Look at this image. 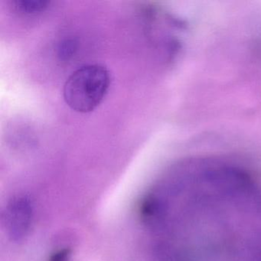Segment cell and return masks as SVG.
<instances>
[{
    "label": "cell",
    "mask_w": 261,
    "mask_h": 261,
    "mask_svg": "<svg viewBox=\"0 0 261 261\" xmlns=\"http://www.w3.org/2000/svg\"><path fill=\"white\" fill-rule=\"evenodd\" d=\"M155 261H261V186L221 160L186 162L143 198Z\"/></svg>",
    "instance_id": "cell-1"
},
{
    "label": "cell",
    "mask_w": 261,
    "mask_h": 261,
    "mask_svg": "<svg viewBox=\"0 0 261 261\" xmlns=\"http://www.w3.org/2000/svg\"><path fill=\"white\" fill-rule=\"evenodd\" d=\"M34 218L31 199L25 195L12 198L4 214V224L7 236L13 242L23 241L30 234Z\"/></svg>",
    "instance_id": "cell-3"
},
{
    "label": "cell",
    "mask_w": 261,
    "mask_h": 261,
    "mask_svg": "<svg viewBox=\"0 0 261 261\" xmlns=\"http://www.w3.org/2000/svg\"><path fill=\"white\" fill-rule=\"evenodd\" d=\"M13 4L19 13L36 15L45 12L51 3L46 0H16Z\"/></svg>",
    "instance_id": "cell-4"
},
{
    "label": "cell",
    "mask_w": 261,
    "mask_h": 261,
    "mask_svg": "<svg viewBox=\"0 0 261 261\" xmlns=\"http://www.w3.org/2000/svg\"><path fill=\"white\" fill-rule=\"evenodd\" d=\"M77 48L79 43L75 39H65L58 47V56L62 60H69L76 54Z\"/></svg>",
    "instance_id": "cell-5"
},
{
    "label": "cell",
    "mask_w": 261,
    "mask_h": 261,
    "mask_svg": "<svg viewBox=\"0 0 261 261\" xmlns=\"http://www.w3.org/2000/svg\"><path fill=\"white\" fill-rule=\"evenodd\" d=\"M111 74L105 65H85L74 71L65 82L63 97L68 107L81 114L94 111L108 94Z\"/></svg>",
    "instance_id": "cell-2"
}]
</instances>
